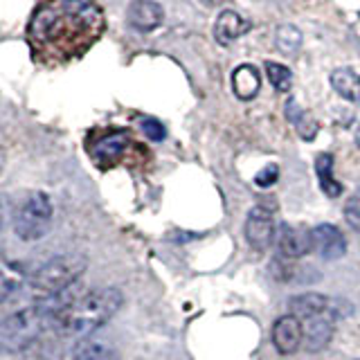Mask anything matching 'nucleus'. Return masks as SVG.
<instances>
[{
  "instance_id": "nucleus-14",
  "label": "nucleus",
  "mask_w": 360,
  "mask_h": 360,
  "mask_svg": "<svg viewBox=\"0 0 360 360\" xmlns=\"http://www.w3.org/2000/svg\"><path fill=\"white\" fill-rule=\"evenodd\" d=\"M232 88H234V95L239 99H243V101L252 99L259 93V88H262V77H259V70L250 63L239 65L232 72Z\"/></svg>"
},
{
  "instance_id": "nucleus-8",
  "label": "nucleus",
  "mask_w": 360,
  "mask_h": 360,
  "mask_svg": "<svg viewBox=\"0 0 360 360\" xmlns=\"http://www.w3.org/2000/svg\"><path fill=\"white\" fill-rule=\"evenodd\" d=\"M275 243H277V252L281 259H300L313 250L311 232L300 230V228H290L286 223H281L277 228Z\"/></svg>"
},
{
  "instance_id": "nucleus-9",
  "label": "nucleus",
  "mask_w": 360,
  "mask_h": 360,
  "mask_svg": "<svg viewBox=\"0 0 360 360\" xmlns=\"http://www.w3.org/2000/svg\"><path fill=\"white\" fill-rule=\"evenodd\" d=\"M311 245L313 250L324 259H340L347 252V239L335 225L322 223L311 230Z\"/></svg>"
},
{
  "instance_id": "nucleus-21",
  "label": "nucleus",
  "mask_w": 360,
  "mask_h": 360,
  "mask_svg": "<svg viewBox=\"0 0 360 360\" xmlns=\"http://www.w3.org/2000/svg\"><path fill=\"white\" fill-rule=\"evenodd\" d=\"M20 281H22V277L14 266L0 264V304L14 295L16 288L20 286Z\"/></svg>"
},
{
  "instance_id": "nucleus-26",
  "label": "nucleus",
  "mask_w": 360,
  "mask_h": 360,
  "mask_svg": "<svg viewBox=\"0 0 360 360\" xmlns=\"http://www.w3.org/2000/svg\"><path fill=\"white\" fill-rule=\"evenodd\" d=\"M7 219H9V200L5 196H0V234L5 230Z\"/></svg>"
},
{
  "instance_id": "nucleus-25",
  "label": "nucleus",
  "mask_w": 360,
  "mask_h": 360,
  "mask_svg": "<svg viewBox=\"0 0 360 360\" xmlns=\"http://www.w3.org/2000/svg\"><path fill=\"white\" fill-rule=\"evenodd\" d=\"M277 176H279L277 165H268V167L264 169V172H259V174L255 176V183H257L259 187H270V185H275Z\"/></svg>"
},
{
  "instance_id": "nucleus-15",
  "label": "nucleus",
  "mask_w": 360,
  "mask_h": 360,
  "mask_svg": "<svg viewBox=\"0 0 360 360\" xmlns=\"http://www.w3.org/2000/svg\"><path fill=\"white\" fill-rule=\"evenodd\" d=\"M331 86L342 99L360 104V75L352 68H338L331 72Z\"/></svg>"
},
{
  "instance_id": "nucleus-5",
  "label": "nucleus",
  "mask_w": 360,
  "mask_h": 360,
  "mask_svg": "<svg viewBox=\"0 0 360 360\" xmlns=\"http://www.w3.org/2000/svg\"><path fill=\"white\" fill-rule=\"evenodd\" d=\"M52 200L43 191H34L20 202L14 214V232L22 241H39L52 225Z\"/></svg>"
},
{
  "instance_id": "nucleus-19",
  "label": "nucleus",
  "mask_w": 360,
  "mask_h": 360,
  "mask_svg": "<svg viewBox=\"0 0 360 360\" xmlns=\"http://www.w3.org/2000/svg\"><path fill=\"white\" fill-rule=\"evenodd\" d=\"M286 117L295 124V129H297V133L302 135L304 140H313L315 138V133H318V124H315L307 112H304L295 101H288L286 104Z\"/></svg>"
},
{
  "instance_id": "nucleus-2",
  "label": "nucleus",
  "mask_w": 360,
  "mask_h": 360,
  "mask_svg": "<svg viewBox=\"0 0 360 360\" xmlns=\"http://www.w3.org/2000/svg\"><path fill=\"white\" fill-rule=\"evenodd\" d=\"M122 304L124 295L117 288H95L82 292L59 315L56 329H61L65 335H88L104 326L122 309Z\"/></svg>"
},
{
  "instance_id": "nucleus-18",
  "label": "nucleus",
  "mask_w": 360,
  "mask_h": 360,
  "mask_svg": "<svg viewBox=\"0 0 360 360\" xmlns=\"http://www.w3.org/2000/svg\"><path fill=\"white\" fill-rule=\"evenodd\" d=\"M329 307H331L329 297L320 295V292H302V295L290 300L292 315H295V318H300V320L307 318V315H311V313H318V311L329 309Z\"/></svg>"
},
{
  "instance_id": "nucleus-10",
  "label": "nucleus",
  "mask_w": 360,
  "mask_h": 360,
  "mask_svg": "<svg viewBox=\"0 0 360 360\" xmlns=\"http://www.w3.org/2000/svg\"><path fill=\"white\" fill-rule=\"evenodd\" d=\"M304 340L302 322L295 315H281L273 326V345L281 356H290L297 352V347Z\"/></svg>"
},
{
  "instance_id": "nucleus-23",
  "label": "nucleus",
  "mask_w": 360,
  "mask_h": 360,
  "mask_svg": "<svg viewBox=\"0 0 360 360\" xmlns=\"http://www.w3.org/2000/svg\"><path fill=\"white\" fill-rule=\"evenodd\" d=\"M345 219H347V223H349V228L360 234V189H356L354 194L347 198Z\"/></svg>"
},
{
  "instance_id": "nucleus-22",
  "label": "nucleus",
  "mask_w": 360,
  "mask_h": 360,
  "mask_svg": "<svg viewBox=\"0 0 360 360\" xmlns=\"http://www.w3.org/2000/svg\"><path fill=\"white\" fill-rule=\"evenodd\" d=\"M264 68H266V75L270 79V84L275 86V90H279V93H288L292 86V72L288 68L281 63H275V61H266Z\"/></svg>"
},
{
  "instance_id": "nucleus-1",
  "label": "nucleus",
  "mask_w": 360,
  "mask_h": 360,
  "mask_svg": "<svg viewBox=\"0 0 360 360\" xmlns=\"http://www.w3.org/2000/svg\"><path fill=\"white\" fill-rule=\"evenodd\" d=\"M104 32V14L90 0H48L30 20L34 52L48 59H70L93 45Z\"/></svg>"
},
{
  "instance_id": "nucleus-20",
  "label": "nucleus",
  "mask_w": 360,
  "mask_h": 360,
  "mask_svg": "<svg viewBox=\"0 0 360 360\" xmlns=\"http://www.w3.org/2000/svg\"><path fill=\"white\" fill-rule=\"evenodd\" d=\"M275 45H277V50L281 54L292 56V54L300 50V45H302V34H300V30L292 27V25H281V27H277V32H275Z\"/></svg>"
},
{
  "instance_id": "nucleus-7",
  "label": "nucleus",
  "mask_w": 360,
  "mask_h": 360,
  "mask_svg": "<svg viewBox=\"0 0 360 360\" xmlns=\"http://www.w3.org/2000/svg\"><path fill=\"white\" fill-rule=\"evenodd\" d=\"M300 320V318H297ZM302 329H304V342H307L309 352H320L333 338V326H335V311L329 307L324 311L311 313L307 318H302Z\"/></svg>"
},
{
  "instance_id": "nucleus-17",
  "label": "nucleus",
  "mask_w": 360,
  "mask_h": 360,
  "mask_svg": "<svg viewBox=\"0 0 360 360\" xmlns=\"http://www.w3.org/2000/svg\"><path fill=\"white\" fill-rule=\"evenodd\" d=\"M72 360H120V354L106 342L99 340H84L75 347Z\"/></svg>"
},
{
  "instance_id": "nucleus-6",
  "label": "nucleus",
  "mask_w": 360,
  "mask_h": 360,
  "mask_svg": "<svg viewBox=\"0 0 360 360\" xmlns=\"http://www.w3.org/2000/svg\"><path fill=\"white\" fill-rule=\"evenodd\" d=\"M277 223H275V205L273 200L257 202L245 219V239L252 250L264 252L275 241Z\"/></svg>"
},
{
  "instance_id": "nucleus-4",
  "label": "nucleus",
  "mask_w": 360,
  "mask_h": 360,
  "mask_svg": "<svg viewBox=\"0 0 360 360\" xmlns=\"http://www.w3.org/2000/svg\"><path fill=\"white\" fill-rule=\"evenodd\" d=\"M88 262L82 255H61L50 259L48 264L37 268V273L32 275L30 286L34 292H39L41 300L52 297L56 292L68 290L77 284V279L84 275Z\"/></svg>"
},
{
  "instance_id": "nucleus-11",
  "label": "nucleus",
  "mask_w": 360,
  "mask_h": 360,
  "mask_svg": "<svg viewBox=\"0 0 360 360\" xmlns=\"http://www.w3.org/2000/svg\"><path fill=\"white\" fill-rule=\"evenodd\" d=\"M127 146H129V133L112 131V133L101 135V138L93 144V151H90V153H93L97 165L110 167V165H115L120 158L124 155Z\"/></svg>"
},
{
  "instance_id": "nucleus-24",
  "label": "nucleus",
  "mask_w": 360,
  "mask_h": 360,
  "mask_svg": "<svg viewBox=\"0 0 360 360\" xmlns=\"http://www.w3.org/2000/svg\"><path fill=\"white\" fill-rule=\"evenodd\" d=\"M142 131H144V135L149 140H153V142H160V140H165V135H167V131H165V127L158 120H153V117H144L142 120Z\"/></svg>"
},
{
  "instance_id": "nucleus-12",
  "label": "nucleus",
  "mask_w": 360,
  "mask_h": 360,
  "mask_svg": "<svg viewBox=\"0 0 360 360\" xmlns=\"http://www.w3.org/2000/svg\"><path fill=\"white\" fill-rule=\"evenodd\" d=\"M129 22L133 30L138 32H151L155 27L162 25V18H165V11L162 7L153 3V0H133L129 11Z\"/></svg>"
},
{
  "instance_id": "nucleus-3",
  "label": "nucleus",
  "mask_w": 360,
  "mask_h": 360,
  "mask_svg": "<svg viewBox=\"0 0 360 360\" xmlns=\"http://www.w3.org/2000/svg\"><path fill=\"white\" fill-rule=\"evenodd\" d=\"M48 326H54V313H50L41 302L7 315L0 320V354L25 352Z\"/></svg>"
},
{
  "instance_id": "nucleus-28",
  "label": "nucleus",
  "mask_w": 360,
  "mask_h": 360,
  "mask_svg": "<svg viewBox=\"0 0 360 360\" xmlns=\"http://www.w3.org/2000/svg\"><path fill=\"white\" fill-rule=\"evenodd\" d=\"M356 144L360 146V124H358V129H356Z\"/></svg>"
},
{
  "instance_id": "nucleus-13",
  "label": "nucleus",
  "mask_w": 360,
  "mask_h": 360,
  "mask_svg": "<svg viewBox=\"0 0 360 360\" xmlns=\"http://www.w3.org/2000/svg\"><path fill=\"white\" fill-rule=\"evenodd\" d=\"M252 22L243 18L239 11H232V9H225L219 14L217 22H214V37L221 45H230L232 41L241 39L245 32H250Z\"/></svg>"
},
{
  "instance_id": "nucleus-16",
  "label": "nucleus",
  "mask_w": 360,
  "mask_h": 360,
  "mask_svg": "<svg viewBox=\"0 0 360 360\" xmlns=\"http://www.w3.org/2000/svg\"><path fill=\"white\" fill-rule=\"evenodd\" d=\"M315 174H318L322 191L329 198H335L342 194V185L338 183L333 176V155L331 153H320L315 158Z\"/></svg>"
},
{
  "instance_id": "nucleus-27",
  "label": "nucleus",
  "mask_w": 360,
  "mask_h": 360,
  "mask_svg": "<svg viewBox=\"0 0 360 360\" xmlns=\"http://www.w3.org/2000/svg\"><path fill=\"white\" fill-rule=\"evenodd\" d=\"M207 7H217V5H221V3H225V0H202Z\"/></svg>"
}]
</instances>
